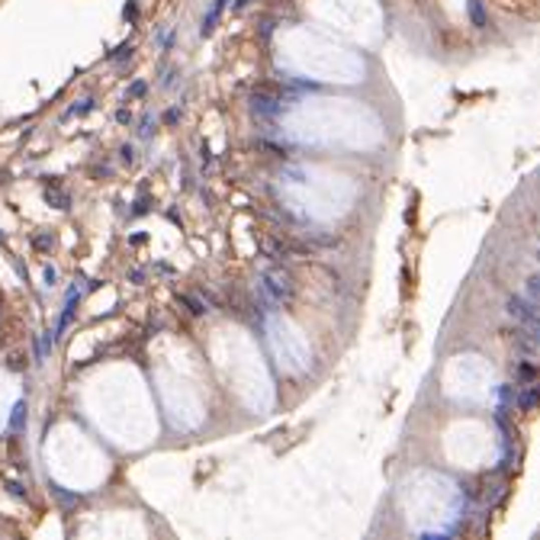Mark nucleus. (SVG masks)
Segmentation results:
<instances>
[{
	"label": "nucleus",
	"instance_id": "nucleus-1",
	"mask_svg": "<svg viewBox=\"0 0 540 540\" xmlns=\"http://www.w3.org/2000/svg\"><path fill=\"white\" fill-rule=\"evenodd\" d=\"M469 13H473L476 23H482V7H479V0H469Z\"/></svg>",
	"mask_w": 540,
	"mask_h": 540
}]
</instances>
